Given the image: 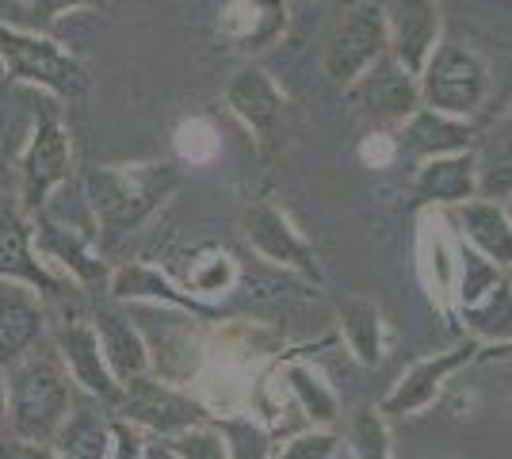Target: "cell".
I'll return each instance as SVG.
<instances>
[{
	"label": "cell",
	"instance_id": "21",
	"mask_svg": "<svg viewBox=\"0 0 512 459\" xmlns=\"http://www.w3.org/2000/svg\"><path fill=\"white\" fill-rule=\"evenodd\" d=\"M478 192V173L470 153L432 157L417 176V196L425 203H467Z\"/></svg>",
	"mask_w": 512,
	"mask_h": 459
},
{
	"label": "cell",
	"instance_id": "32",
	"mask_svg": "<svg viewBox=\"0 0 512 459\" xmlns=\"http://www.w3.org/2000/svg\"><path fill=\"white\" fill-rule=\"evenodd\" d=\"M169 448L176 452V459H226V444L214 433V425H195L188 433L169 440Z\"/></svg>",
	"mask_w": 512,
	"mask_h": 459
},
{
	"label": "cell",
	"instance_id": "6",
	"mask_svg": "<svg viewBox=\"0 0 512 459\" xmlns=\"http://www.w3.org/2000/svg\"><path fill=\"white\" fill-rule=\"evenodd\" d=\"M390 46L386 12L371 0H360L344 12L325 39V73L337 85H352L363 69H371Z\"/></svg>",
	"mask_w": 512,
	"mask_h": 459
},
{
	"label": "cell",
	"instance_id": "5",
	"mask_svg": "<svg viewBox=\"0 0 512 459\" xmlns=\"http://www.w3.org/2000/svg\"><path fill=\"white\" fill-rule=\"evenodd\" d=\"M119 421L134 425L138 433H157L161 440H172L180 433H188L195 425H207L211 414L195 402L192 394H184L180 387H172L157 375H142V379H130L123 387V398L115 406Z\"/></svg>",
	"mask_w": 512,
	"mask_h": 459
},
{
	"label": "cell",
	"instance_id": "34",
	"mask_svg": "<svg viewBox=\"0 0 512 459\" xmlns=\"http://www.w3.org/2000/svg\"><path fill=\"white\" fill-rule=\"evenodd\" d=\"M142 452H146L142 433H138L134 425L115 417V421H111V459H142Z\"/></svg>",
	"mask_w": 512,
	"mask_h": 459
},
{
	"label": "cell",
	"instance_id": "11",
	"mask_svg": "<svg viewBox=\"0 0 512 459\" xmlns=\"http://www.w3.org/2000/svg\"><path fill=\"white\" fill-rule=\"evenodd\" d=\"M31 241H35V253H39V261L58 276V280H77V284H107V268L104 261L88 249V241L81 234H73V230H65L58 222H50L46 215L31 222Z\"/></svg>",
	"mask_w": 512,
	"mask_h": 459
},
{
	"label": "cell",
	"instance_id": "40",
	"mask_svg": "<svg viewBox=\"0 0 512 459\" xmlns=\"http://www.w3.org/2000/svg\"><path fill=\"white\" fill-rule=\"evenodd\" d=\"M505 284H509V287H512V268H509V280H505Z\"/></svg>",
	"mask_w": 512,
	"mask_h": 459
},
{
	"label": "cell",
	"instance_id": "4",
	"mask_svg": "<svg viewBox=\"0 0 512 459\" xmlns=\"http://www.w3.org/2000/svg\"><path fill=\"white\" fill-rule=\"evenodd\" d=\"M73 173V142L69 127L62 123V111L50 100L39 111V123L31 131V142L20 157V211L23 219L43 215L46 199L54 188H62Z\"/></svg>",
	"mask_w": 512,
	"mask_h": 459
},
{
	"label": "cell",
	"instance_id": "31",
	"mask_svg": "<svg viewBox=\"0 0 512 459\" xmlns=\"http://www.w3.org/2000/svg\"><path fill=\"white\" fill-rule=\"evenodd\" d=\"M237 280V264L230 253H207L203 261L192 268V276H188V291H192L195 299L199 295H222V291H230Z\"/></svg>",
	"mask_w": 512,
	"mask_h": 459
},
{
	"label": "cell",
	"instance_id": "16",
	"mask_svg": "<svg viewBox=\"0 0 512 459\" xmlns=\"http://www.w3.org/2000/svg\"><path fill=\"white\" fill-rule=\"evenodd\" d=\"M0 284H23L35 295H58L62 280L39 261L31 241V219L12 215L0 222Z\"/></svg>",
	"mask_w": 512,
	"mask_h": 459
},
{
	"label": "cell",
	"instance_id": "17",
	"mask_svg": "<svg viewBox=\"0 0 512 459\" xmlns=\"http://www.w3.org/2000/svg\"><path fill=\"white\" fill-rule=\"evenodd\" d=\"M96 337H100V352L107 360V372L115 375L119 387H127L130 379L150 375V349H146V333L123 318L119 310H100L96 314Z\"/></svg>",
	"mask_w": 512,
	"mask_h": 459
},
{
	"label": "cell",
	"instance_id": "20",
	"mask_svg": "<svg viewBox=\"0 0 512 459\" xmlns=\"http://www.w3.org/2000/svg\"><path fill=\"white\" fill-rule=\"evenodd\" d=\"M459 226H463V238L474 245V253H482L497 268H512V222L497 203L467 199L459 207Z\"/></svg>",
	"mask_w": 512,
	"mask_h": 459
},
{
	"label": "cell",
	"instance_id": "36",
	"mask_svg": "<svg viewBox=\"0 0 512 459\" xmlns=\"http://www.w3.org/2000/svg\"><path fill=\"white\" fill-rule=\"evenodd\" d=\"M31 12H39L43 20H58L62 12H73V8H88V4H100V0H27Z\"/></svg>",
	"mask_w": 512,
	"mask_h": 459
},
{
	"label": "cell",
	"instance_id": "10",
	"mask_svg": "<svg viewBox=\"0 0 512 459\" xmlns=\"http://www.w3.org/2000/svg\"><path fill=\"white\" fill-rule=\"evenodd\" d=\"M386 35H390V58L406 73H421L440 35L436 0H390Z\"/></svg>",
	"mask_w": 512,
	"mask_h": 459
},
{
	"label": "cell",
	"instance_id": "29",
	"mask_svg": "<svg viewBox=\"0 0 512 459\" xmlns=\"http://www.w3.org/2000/svg\"><path fill=\"white\" fill-rule=\"evenodd\" d=\"M497 284H501V268L497 264H490L482 253H474V249L459 253V264H455V295H459L463 310L474 306L478 299H486Z\"/></svg>",
	"mask_w": 512,
	"mask_h": 459
},
{
	"label": "cell",
	"instance_id": "35",
	"mask_svg": "<svg viewBox=\"0 0 512 459\" xmlns=\"http://www.w3.org/2000/svg\"><path fill=\"white\" fill-rule=\"evenodd\" d=\"M0 459H58L50 444H27L16 437H0Z\"/></svg>",
	"mask_w": 512,
	"mask_h": 459
},
{
	"label": "cell",
	"instance_id": "1",
	"mask_svg": "<svg viewBox=\"0 0 512 459\" xmlns=\"http://www.w3.org/2000/svg\"><path fill=\"white\" fill-rule=\"evenodd\" d=\"M8 429L27 444H54L73 414V383L54 352H31L8 368Z\"/></svg>",
	"mask_w": 512,
	"mask_h": 459
},
{
	"label": "cell",
	"instance_id": "12",
	"mask_svg": "<svg viewBox=\"0 0 512 459\" xmlns=\"http://www.w3.org/2000/svg\"><path fill=\"white\" fill-rule=\"evenodd\" d=\"M43 333L46 314L39 295L23 284H0V368H12L23 356H31Z\"/></svg>",
	"mask_w": 512,
	"mask_h": 459
},
{
	"label": "cell",
	"instance_id": "18",
	"mask_svg": "<svg viewBox=\"0 0 512 459\" xmlns=\"http://www.w3.org/2000/svg\"><path fill=\"white\" fill-rule=\"evenodd\" d=\"M226 104H230V111H234L245 127H253L256 134L268 138L279 123L283 96H279L276 81H272L264 69L245 66L230 77V85H226Z\"/></svg>",
	"mask_w": 512,
	"mask_h": 459
},
{
	"label": "cell",
	"instance_id": "9",
	"mask_svg": "<svg viewBox=\"0 0 512 459\" xmlns=\"http://www.w3.org/2000/svg\"><path fill=\"white\" fill-rule=\"evenodd\" d=\"M241 226H245L249 245H253L264 261L283 264V268H299L302 276H314V280H318V264H314L310 245L299 238V230L291 226V219H287L279 207L256 199V203L245 207Z\"/></svg>",
	"mask_w": 512,
	"mask_h": 459
},
{
	"label": "cell",
	"instance_id": "15",
	"mask_svg": "<svg viewBox=\"0 0 512 459\" xmlns=\"http://www.w3.org/2000/svg\"><path fill=\"white\" fill-rule=\"evenodd\" d=\"M417 100L421 92L413 85V73H406L390 54L356 77V104L375 119H409L417 111Z\"/></svg>",
	"mask_w": 512,
	"mask_h": 459
},
{
	"label": "cell",
	"instance_id": "14",
	"mask_svg": "<svg viewBox=\"0 0 512 459\" xmlns=\"http://www.w3.org/2000/svg\"><path fill=\"white\" fill-rule=\"evenodd\" d=\"M470 360L467 349H451V352H440V356H428L421 364H413L398 383H394V391L383 398V417H413L428 410L432 402H436V394L444 391V383H448L451 372H459L463 364Z\"/></svg>",
	"mask_w": 512,
	"mask_h": 459
},
{
	"label": "cell",
	"instance_id": "38",
	"mask_svg": "<svg viewBox=\"0 0 512 459\" xmlns=\"http://www.w3.org/2000/svg\"><path fill=\"white\" fill-rule=\"evenodd\" d=\"M4 417H8V394H4V379H0V425H4Z\"/></svg>",
	"mask_w": 512,
	"mask_h": 459
},
{
	"label": "cell",
	"instance_id": "7",
	"mask_svg": "<svg viewBox=\"0 0 512 459\" xmlns=\"http://www.w3.org/2000/svg\"><path fill=\"white\" fill-rule=\"evenodd\" d=\"M421 73H425L421 96L432 104V111L451 115V119L470 115L486 96V66L478 62V54H470L459 43L436 46Z\"/></svg>",
	"mask_w": 512,
	"mask_h": 459
},
{
	"label": "cell",
	"instance_id": "28",
	"mask_svg": "<svg viewBox=\"0 0 512 459\" xmlns=\"http://www.w3.org/2000/svg\"><path fill=\"white\" fill-rule=\"evenodd\" d=\"M211 425L226 444V459H272V437L256 417L226 414L211 417Z\"/></svg>",
	"mask_w": 512,
	"mask_h": 459
},
{
	"label": "cell",
	"instance_id": "26",
	"mask_svg": "<svg viewBox=\"0 0 512 459\" xmlns=\"http://www.w3.org/2000/svg\"><path fill=\"white\" fill-rule=\"evenodd\" d=\"M474 173H478V192L482 199L512 196V115L486 138L482 157H474Z\"/></svg>",
	"mask_w": 512,
	"mask_h": 459
},
{
	"label": "cell",
	"instance_id": "39",
	"mask_svg": "<svg viewBox=\"0 0 512 459\" xmlns=\"http://www.w3.org/2000/svg\"><path fill=\"white\" fill-rule=\"evenodd\" d=\"M505 215H509V222H512V196H509V211H505Z\"/></svg>",
	"mask_w": 512,
	"mask_h": 459
},
{
	"label": "cell",
	"instance_id": "2",
	"mask_svg": "<svg viewBox=\"0 0 512 459\" xmlns=\"http://www.w3.org/2000/svg\"><path fill=\"white\" fill-rule=\"evenodd\" d=\"M180 188V169L172 161L146 165H96L85 176V196L96 222L111 234H127L150 219L153 211Z\"/></svg>",
	"mask_w": 512,
	"mask_h": 459
},
{
	"label": "cell",
	"instance_id": "24",
	"mask_svg": "<svg viewBox=\"0 0 512 459\" xmlns=\"http://www.w3.org/2000/svg\"><path fill=\"white\" fill-rule=\"evenodd\" d=\"M50 448L58 459H111V425L100 414L73 410Z\"/></svg>",
	"mask_w": 512,
	"mask_h": 459
},
{
	"label": "cell",
	"instance_id": "37",
	"mask_svg": "<svg viewBox=\"0 0 512 459\" xmlns=\"http://www.w3.org/2000/svg\"><path fill=\"white\" fill-rule=\"evenodd\" d=\"M142 459H176V452L169 448V440H153V444H146Z\"/></svg>",
	"mask_w": 512,
	"mask_h": 459
},
{
	"label": "cell",
	"instance_id": "3",
	"mask_svg": "<svg viewBox=\"0 0 512 459\" xmlns=\"http://www.w3.org/2000/svg\"><path fill=\"white\" fill-rule=\"evenodd\" d=\"M0 62L8 66L16 81H27V85L43 88L50 96H62V100L85 92L88 85V73L73 50H65L50 35L23 31L12 23H0Z\"/></svg>",
	"mask_w": 512,
	"mask_h": 459
},
{
	"label": "cell",
	"instance_id": "27",
	"mask_svg": "<svg viewBox=\"0 0 512 459\" xmlns=\"http://www.w3.org/2000/svg\"><path fill=\"white\" fill-rule=\"evenodd\" d=\"M467 329L478 341H497L509 345L512 341V287L501 280L486 299L467 306Z\"/></svg>",
	"mask_w": 512,
	"mask_h": 459
},
{
	"label": "cell",
	"instance_id": "13",
	"mask_svg": "<svg viewBox=\"0 0 512 459\" xmlns=\"http://www.w3.org/2000/svg\"><path fill=\"white\" fill-rule=\"evenodd\" d=\"M107 295H111L115 303H165V306H172V310H180V314H188V318L211 314L188 287L172 284L161 268L142 264V261H127V264H119V268H111V272H107Z\"/></svg>",
	"mask_w": 512,
	"mask_h": 459
},
{
	"label": "cell",
	"instance_id": "8",
	"mask_svg": "<svg viewBox=\"0 0 512 459\" xmlns=\"http://www.w3.org/2000/svg\"><path fill=\"white\" fill-rule=\"evenodd\" d=\"M54 356L62 360L69 383H77L88 398L107 402L111 410L119 406L123 387L115 383V375L107 372V360L104 352H100V337H96L92 322H85V318L58 322V329H54Z\"/></svg>",
	"mask_w": 512,
	"mask_h": 459
},
{
	"label": "cell",
	"instance_id": "33",
	"mask_svg": "<svg viewBox=\"0 0 512 459\" xmlns=\"http://www.w3.org/2000/svg\"><path fill=\"white\" fill-rule=\"evenodd\" d=\"M337 448H341V437L333 429H314V433L287 440L279 452H272V459H333Z\"/></svg>",
	"mask_w": 512,
	"mask_h": 459
},
{
	"label": "cell",
	"instance_id": "22",
	"mask_svg": "<svg viewBox=\"0 0 512 459\" xmlns=\"http://www.w3.org/2000/svg\"><path fill=\"white\" fill-rule=\"evenodd\" d=\"M283 387L291 391V398L299 402V410L306 414V421H310L314 429L337 425V417H341V398L325 383V375L314 372L310 364L291 360V364L283 368Z\"/></svg>",
	"mask_w": 512,
	"mask_h": 459
},
{
	"label": "cell",
	"instance_id": "19",
	"mask_svg": "<svg viewBox=\"0 0 512 459\" xmlns=\"http://www.w3.org/2000/svg\"><path fill=\"white\" fill-rule=\"evenodd\" d=\"M287 27L283 0H230L222 12V31L237 50H264Z\"/></svg>",
	"mask_w": 512,
	"mask_h": 459
},
{
	"label": "cell",
	"instance_id": "30",
	"mask_svg": "<svg viewBox=\"0 0 512 459\" xmlns=\"http://www.w3.org/2000/svg\"><path fill=\"white\" fill-rule=\"evenodd\" d=\"M348 440L356 448V459H394V444H390L383 410L363 406L360 414L352 417V425H348Z\"/></svg>",
	"mask_w": 512,
	"mask_h": 459
},
{
	"label": "cell",
	"instance_id": "23",
	"mask_svg": "<svg viewBox=\"0 0 512 459\" xmlns=\"http://www.w3.org/2000/svg\"><path fill=\"white\" fill-rule=\"evenodd\" d=\"M341 333L344 345L363 368H375L383 360V314L363 295H348L341 303Z\"/></svg>",
	"mask_w": 512,
	"mask_h": 459
},
{
	"label": "cell",
	"instance_id": "25",
	"mask_svg": "<svg viewBox=\"0 0 512 459\" xmlns=\"http://www.w3.org/2000/svg\"><path fill=\"white\" fill-rule=\"evenodd\" d=\"M406 138L409 150L425 153V157H448V153H463V146L470 142V127L440 111H413Z\"/></svg>",
	"mask_w": 512,
	"mask_h": 459
}]
</instances>
